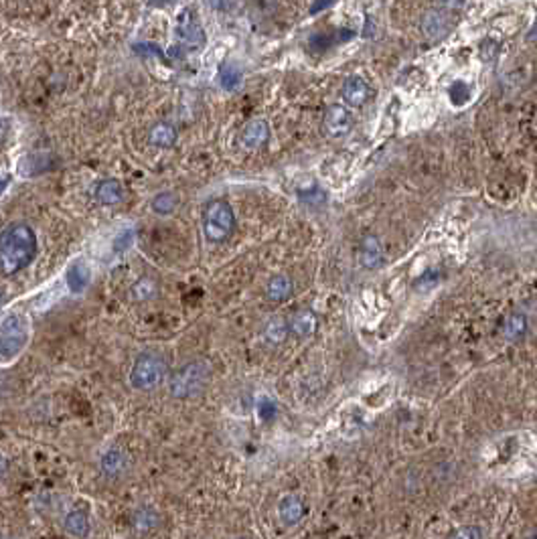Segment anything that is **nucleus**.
<instances>
[{
  "label": "nucleus",
  "mask_w": 537,
  "mask_h": 539,
  "mask_svg": "<svg viewBox=\"0 0 537 539\" xmlns=\"http://www.w3.org/2000/svg\"><path fill=\"white\" fill-rule=\"evenodd\" d=\"M37 236L27 223H10L0 233V272L15 276L35 260Z\"/></svg>",
  "instance_id": "f257e3e1"
},
{
  "label": "nucleus",
  "mask_w": 537,
  "mask_h": 539,
  "mask_svg": "<svg viewBox=\"0 0 537 539\" xmlns=\"http://www.w3.org/2000/svg\"><path fill=\"white\" fill-rule=\"evenodd\" d=\"M28 323L19 312H10L0 323V363H10L27 347Z\"/></svg>",
  "instance_id": "f03ea898"
},
{
  "label": "nucleus",
  "mask_w": 537,
  "mask_h": 539,
  "mask_svg": "<svg viewBox=\"0 0 537 539\" xmlns=\"http://www.w3.org/2000/svg\"><path fill=\"white\" fill-rule=\"evenodd\" d=\"M236 229V213L231 209V205L223 199H215L203 213V231L205 238L209 242H223L231 236V231Z\"/></svg>",
  "instance_id": "7ed1b4c3"
},
{
  "label": "nucleus",
  "mask_w": 537,
  "mask_h": 539,
  "mask_svg": "<svg viewBox=\"0 0 537 539\" xmlns=\"http://www.w3.org/2000/svg\"><path fill=\"white\" fill-rule=\"evenodd\" d=\"M209 365L205 361H193L175 371L168 387L175 398H193L205 389L209 383Z\"/></svg>",
  "instance_id": "20e7f679"
},
{
  "label": "nucleus",
  "mask_w": 537,
  "mask_h": 539,
  "mask_svg": "<svg viewBox=\"0 0 537 539\" xmlns=\"http://www.w3.org/2000/svg\"><path fill=\"white\" fill-rule=\"evenodd\" d=\"M166 378V363L157 353H142L132 365L130 371V385L138 391L152 389Z\"/></svg>",
  "instance_id": "39448f33"
},
{
  "label": "nucleus",
  "mask_w": 537,
  "mask_h": 539,
  "mask_svg": "<svg viewBox=\"0 0 537 539\" xmlns=\"http://www.w3.org/2000/svg\"><path fill=\"white\" fill-rule=\"evenodd\" d=\"M175 37L187 51H197L205 45V33L193 8H183L175 23Z\"/></svg>",
  "instance_id": "423d86ee"
},
{
  "label": "nucleus",
  "mask_w": 537,
  "mask_h": 539,
  "mask_svg": "<svg viewBox=\"0 0 537 539\" xmlns=\"http://www.w3.org/2000/svg\"><path fill=\"white\" fill-rule=\"evenodd\" d=\"M353 128V116L351 112L345 106H331L324 114V120H322V130L324 134L331 136V138H343L347 136Z\"/></svg>",
  "instance_id": "0eeeda50"
},
{
  "label": "nucleus",
  "mask_w": 537,
  "mask_h": 539,
  "mask_svg": "<svg viewBox=\"0 0 537 539\" xmlns=\"http://www.w3.org/2000/svg\"><path fill=\"white\" fill-rule=\"evenodd\" d=\"M242 146L247 148V150H258L262 148L266 142L270 140V126L266 120L262 118H256V120H249L242 130Z\"/></svg>",
  "instance_id": "6e6552de"
},
{
  "label": "nucleus",
  "mask_w": 537,
  "mask_h": 539,
  "mask_svg": "<svg viewBox=\"0 0 537 539\" xmlns=\"http://www.w3.org/2000/svg\"><path fill=\"white\" fill-rule=\"evenodd\" d=\"M343 100L351 108H361L369 100V85L361 78H349L343 85Z\"/></svg>",
  "instance_id": "1a4fd4ad"
},
{
  "label": "nucleus",
  "mask_w": 537,
  "mask_h": 539,
  "mask_svg": "<svg viewBox=\"0 0 537 539\" xmlns=\"http://www.w3.org/2000/svg\"><path fill=\"white\" fill-rule=\"evenodd\" d=\"M278 515L286 527H292L304 517V503L296 495H286L278 505Z\"/></svg>",
  "instance_id": "9d476101"
},
{
  "label": "nucleus",
  "mask_w": 537,
  "mask_h": 539,
  "mask_svg": "<svg viewBox=\"0 0 537 539\" xmlns=\"http://www.w3.org/2000/svg\"><path fill=\"white\" fill-rule=\"evenodd\" d=\"M91 280V272H89V266L85 262H73L67 272H65V282H67V288L73 292V294H80L87 288Z\"/></svg>",
  "instance_id": "9b49d317"
},
{
  "label": "nucleus",
  "mask_w": 537,
  "mask_h": 539,
  "mask_svg": "<svg viewBox=\"0 0 537 539\" xmlns=\"http://www.w3.org/2000/svg\"><path fill=\"white\" fill-rule=\"evenodd\" d=\"M359 260L365 268H377L381 262H383V249H381V243L377 240L376 236H365L363 242H361V254H359Z\"/></svg>",
  "instance_id": "f8f14e48"
},
{
  "label": "nucleus",
  "mask_w": 537,
  "mask_h": 539,
  "mask_svg": "<svg viewBox=\"0 0 537 539\" xmlns=\"http://www.w3.org/2000/svg\"><path fill=\"white\" fill-rule=\"evenodd\" d=\"M96 199L102 203V205H116L124 199V191H122V185L116 181V179H104L96 185V191H94Z\"/></svg>",
  "instance_id": "ddd939ff"
},
{
  "label": "nucleus",
  "mask_w": 537,
  "mask_h": 539,
  "mask_svg": "<svg viewBox=\"0 0 537 539\" xmlns=\"http://www.w3.org/2000/svg\"><path fill=\"white\" fill-rule=\"evenodd\" d=\"M292 290H294L292 280L288 276H284V274H278V276L270 278L268 286H266V297L272 302H284V300L290 298Z\"/></svg>",
  "instance_id": "4468645a"
},
{
  "label": "nucleus",
  "mask_w": 537,
  "mask_h": 539,
  "mask_svg": "<svg viewBox=\"0 0 537 539\" xmlns=\"http://www.w3.org/2000/svg\"><path fill=\"white\" fill-rule=\"evenodd\" d=\"M128 466V457L120 448H109L102 457V470L106 477H120Z\"/></svg>",
  "instance_id": "2eb2a0df"
},
{
  "label": "nucleus",
  "mask_w": 537,
  "mask_h": 539,
  "mask_svg": "<svg viewBox=\"0 0 537 539\" xmlns=\"http://www.w3.org/2000/svg\"><path fill=\"white\" fill-rule=\"evenodd\" d=\"M148 142L157 148H170L177 142V130L173 124L168 122H159L152 126L150 134H148Z\"/></svg>",
  "instance_id": "dca6fc26"
},
{
  "label": "nucleus",
  "mask_w": 537,
  "mask_h": 539,
  "mask_svg": "<svg viewBox=\"0 0 537 539\" xmlns=\"http://www.w3.org/2000/svg\"><path fill=\"white\" fill-rule=\"evenodd\" d=\"M422 30L424 35H428L432 39L436 37H442L446 30H448V19L444 12L440 10H428L422 19Z\"/></svg>",
  "instance_id": "f3484780"
},
{
  "label": "nucleus",
  "mask_w": 537,
  "mask_h": 539,
  "mask_svg": "<svg viewBox=\"0 0 537 539\" xmlns=\"http://www.w3.org/2000/svg\"><path fill=\"white\" fill-rule=\"evenodd\" d=\"M51 154H47V152H35V154H30L27 157L23 164H21V173L25 175V177H33V175H39V173H45V170H49L51 168Z\"/></svg>",
  "instance_id": "a211bd4d"
},
{
  "label": "nucleus",
  "mask_w": 537,
  "mask_h": 539,
  "mask_svg": "<svg viewBox=\"0 0 537 539\" xmlns=\"http://www.w3.org/2000/svg\"><path fill=\"white\" fill-rule=\"evenodd\" d=\"M157 292H159V284H157V280H152V278H148V276L138 278L134 284H132V288H130V297H132V300H136V302L150 300V298L157 297Z\"/></svg>",
  "instance_id": "6ab92c4d"
},
{
  "label": "nucleus",
  "mask_w": 537,
  "mask_h": 539,
  "mask_svg": "<svg viewBox=\"0 0 537 539\" xmlns=\"http://www.w3.org/2000/svg\"><path fill=\"white\" fill-rule=\"evenodd\" d=\"M65 531L73 538H85L89 533V519L83 511H71L65 517Z\"/></svg>",
  "instance_id": "aec40b11"
},
{
  "label": "nucleus",
  "mask_w": 537,
  "mask_h": 539,
  "mask_svg": "<svg viewBox=\"0 0 537 539\" xmlns=\"http://www.w3.org/2000/svg\"><path fill=\"white\" fill-rule=\"evenodd\" d=\"M525 330H527V319H525V315L515 312V315H511V317L505 319V324H503V337H505L507 341H517V339H521V337L525 335Z\"/></svg>",
  "instance_id": "412c9836"
},
{
  "label": "nucleus",
  "mask_w": 537,
  "mask_h": 539,
  "mask_svg": "<svg viewBox=\"0 0 537 539\" xmlns=\"http://www.w3.org/2000/svg\"><path fill=\"white\" fill-rule=\"evenodd\" d=\"M290 330L294 333L296 337H308L317 330V317L308 310L298 312L292 323H290Z\"/></svg>",
  "instance_id": "4be33fe9"
},
{
  "label": "nucleus",
  "mask_w": 537,
  "mask_h": 539,
  "mask_svg": "<svg viewBox=\"0 0 537 539\" xmlns=\"http://www.w3.org/2000/svg\"><path fill=\"white\" fill-rule=\"evenodd\" d=\"M152 211L155 213H159V215H170L175 209H177V205H179V197L175 195V193H170V191H162L159 195H155V199H152Z\"/></svg>",
  "instance_id": "5701e85b"
},
{
  "label": "nucleus",
  "mask_w": 537,
  "mask_h": 539,
  "mask_svg": "<svg viewBox=\"0 0 537 539\" xmlns=\"http://www.w3.org/2000/svg\"><path fill=\"white\" fill-rule=\"evenodd\" d=\"M134 527L140 529V531H148V529H155L161 525V515L150 509V507H142L134 513Z\"/></svg>",
  "instance_id": "b1692460"
},
{
  "label": "nucleus",
  "mask_w": 537,
  "mask_h": 539,
  "mask_svg": "<svg viewBox=\"0 0 537 539\" xmlns=\"http://www.w3.org/2000/svg\"><path fill=\"white\" fill-rule=\"evenodd\" d=\"M242 69H240L238 65H223L221 71H219V83H221V87L227 89V91L236 89V87L242 83Z\"/></svg>",
  "instance_id": "393cba45"
},
{
  "label": "nucleus",
  "mask_w": 537,
  "mask_h": 539,
  "mask_svg": "<svg viewBox=\"0 0 537 539\" xmlns=\"http://www.w3.org/2000/svg\"><path fill=\"white\" fill-rule=\"evenodd\" d=\"M288 330H290V324L286 323V321L274 319V321H270L268 323L264 335H266V339H268L272 345H278V343H282V341L288 337Z\"/></svg>",
  "instance_id": "a878e982"
},
{
  "label": "nucleus",
  "mask_w": 537,
  "mask_h": 539,
  "mask_svg": "<svg viewBox=\"0 0 537 539\" xmlns=\"http://www.w3.org/2000/svg\"><path fill=\"white\" fill-rule=\"evenodd\" d=\"M258 414H260V418L264 420V422H270V420H274V416H276V404L270 400V398H262L260 402H258Z\"/></svg>",
  "instance_id": "bb28decb"
},
{
  "label": "nucleus",
  "mask_w": 537,
  "mask_h": 539,
  "mask_svg": "<svg viewBox=\"0 0 537 539\" xmlns=\"http://www.w3.org/2000/svg\"><path fill=\"white\" fill-rule=\"evenodd\" d=\"M310 47L317 49V51H324V49H328V47H331V39H328V35H324V33H317V35H312V37H310Z\"/></svg>",
  "instance_id": "cd10ccee"
},
{
  "label": "nucleus",
  "mask_w": 537,
  "mask_h": 539,
  "mask_svg": "<svg viewBox=\"0 0 537 539\" xmlns=\"http://www.w3.org/2000/svg\"><path fill=\"white\" fill-rule=\"evenodd\" d=\"M130 243H132V231H124L114 240V247H116V251H124L130 247Z\"/></svg>",
  "instance_id": "c85d7f7f"
},
{
  "label": "nucleus",
  "mask_w": 537,
  "mask_h": 539,
  "mask_svg": "<svg viewBox=\"0 0 537 539\" xmlns=\"http://www.w3.org/2000/svg\"><path fill=\"white\" fill-rule=\"evenodd\" d=\"M134 49L138 53H155L157 57H162L164 59V51H162L161 47H157V45H152V43H144V45H134Z\"/></svg>",
  "instance_id": "c756f323"
},
{
  "label": "nucleus",
  "mask_w": 537,
  "mask_h": 539,
  "mask_svg": "<svg viewBox=\"0 0 537 539\" xmlns=\"http://www.w3.org/2000/svg\"><path fill=\"white\" fill-rule=\"evenodd\" d=\"M438 4H440L444 10H457V8H460L462 0H438Z\"/></svg>",
  "instance_id": "7c9ffc66"
},
{
  "label": "nucleus",
  "mask_w": 537,
  "mask_h": 539,
  "mask_svg": "<svg viewBox=\"0 0 537 539\" xmlns=\"http://www.w3.org/2000/svg\"><path fill=\"white\" fill-rule=\"evenodd\" d=\"M331 4H333V0H319V2L310 8V12L315 15V12H319V10H322L324 6H331Z\"/></svg>",
  "instance_id": "2f4dec72"
},
{
  "label": "nucleus",
  "mask_w": 537,
  "mask_h": 539,
  "mask_svg": "<svg viewBox=\"0 0 537 539\" xmlns=\"http://www.w3.org/2000/svg\"><path fill=\"white\" fill-rule=\"evenodd\" d=\"M479 536H481V533L475 531V529H473V531H457V533H455V538H479Z\"/></svg>",
  "instance_id": "473e14b6"
},
{
  "label": "nucleus",
  "mask_w": 537,
  "mask_h": 539,
  "mask_svg": "<svg viewBox=\"0 0 537 539\" xmlns=\"http://www.w3.org/2000/svg\"><path fill=\"white\" fill-rule=\"evenodd\" d=\"M6 472H8V460H6V459H4V457H2V454H0V479H2V477H4Z\"/></svg>",
  "instance_id": "72a5a7b5"
},
{
  "label": "nucleus",
  "mask_w": 537,
  "mask_h": 539,
  "mask_svg": "<svg viewBox=\"0 0 537 539\" xmlns=\"http://www.w3.org/2000/svg\"><path fill=\"white\" fill-rule=\"evenodd\" d=\"M6 132H8V124H6V120H4V118H0V142L4 140Z\"/></svg>",
  "instance_id": "f704fd0d"
},
{
  "label": "nucleus",
  "mask_w": 537,
  "mask_h": 539,
  "mask_svg": "<svg viewBox=\"0 0 537 539\" xmlns=\"http://www.w3.org/2000/svg\"><path fill=\"white\" fill-rule=\"evenodd\" d=\"M173 0H148L150 6H164V4H170Z\"/></svg>",
  "instance_id": "c9c22d12"
},
{
  "label": "nucleus",
  "mask_w": 537,
  "mask_h": 539,
  "mask_svg": "<svg viewBox=\"0 0 537 539\" xmlns=\"http://www.w3.org/2000/svg\"><path fill=\"white\" fill-rule=\"evenodd\" d=\"M8 181H10V179H8V177H4V179H0V195H2V193H4V189H6V187H8Z\"/></svg>",
  "instance_id": "e433bc0d"
},
{
  "label": "nucleus",
  "mask_w": 537,
  "mask_h": 539,
  "mask_svg": "<svg viewBox=\"0 0 537 539\" xmlns=\"http://www.w3.org/2000/svg\"><path fill=\"white\" fill-rule=\"evenodd\" d=\"M536 538H537V533H536Z\"/></svg>",
  "instance_id": "4c0bfd02"
}]
</instances>
